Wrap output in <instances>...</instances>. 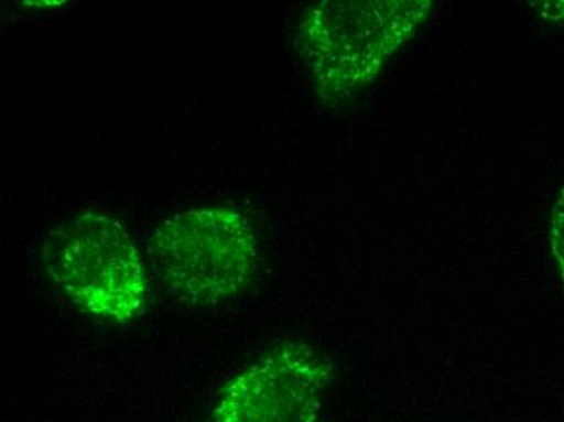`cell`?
<instances>
[{
	"label": "cell",
	"mask_w": 564,
	"mask_h": 422,
	"mask_svg": "<svg viewBox=\"0 0 564 422\" xmlns=\"http://www.w3.org/2000/svg\"><path fill=\"white\" fill-rule=\"evenodd\" d=\"M430 0H323L305 9L297 47L325 101L352 98L378 75L432 13Z\"/></svg>",
	"instance_id": "6da1fadb"
},
{
	"label": "cell",
	"mask_w": 564,
	"mask_h": 422,
	"mask_svg": "<svg viewBox=\"0 0 564 422\" xmlns=\"http://www.w3.org/2000/svg\"><path fill=\"white\" fill-rule=\"evenodd\" d=\"M148 256L172 296L209 307L239 296L258 269L252 223L230 207L192 208L161 223Z\"/></svg>",
	"instance_id": "7a4b0ae2"
},
{
	"label": "cell",
	"mask_w": 564,
	"mask_h": 422,
	"mask_svg": "<svg viewBox=\"0 0 564 422\" xmlns=\"http://www.w3.org/2000/svg\"><path fill=\"white\" fill-rule=\"evenodd\" d=\"M43 262L62 296L91 317L127 324L147 304L139 250L127 229L105 213H78L51 232Z\"/></svg>",
	"instance_id": "3957f363"
},
{
	"label": "cell",
	"mask_w": 564,
	"mask_h": 422,
	"mask_svg": "<svg viewBox=\"0 0 564 422\" xmlns=\"http://www.w3.org/2000/svg\"><path fill=\"white\" fill-rule=\"evenodd\" d=\"M335 379L313 346L278 343L223 387L209 422H316Z\"/></svg>",
	"instance_id": "277c9868"
},
{
	"label": "cell",
	"mask_w": 564,
	"mask_h": 422,
	"mask_svg": "<svg viewBox=\"0 0 564 422\" xmlns=\"http://www.w3.org/2000/svg\"><path fill=\"white\" fill-rule=\"evenodd\" d=\"M550 242H552L553 257L558 266L560 278H562L564 286V188L556 198L552 219H550Z\"/></svg>",
	"instance_id": "5b68a950"
}]
</instances>
